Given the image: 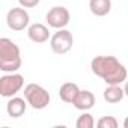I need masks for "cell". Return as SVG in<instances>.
<instances>
[{
  "mask_svg": "<svg viewBox=\"0 0 128 128\" xmlns=\"http://www.w3.org/2000/svg\"><path fill=\"white\" fill-rule=\"evenodd\" d=\"M92 72L107 84H120L126 82L128 71L114 56H96L90 62Z\"/></svg>",
  "mask_w": 128,
  "mask_h": 128,
  "instance_id": "6da1fadb",
  "label": "cell"
},
{
  "mask_svg": "<svg viewBox=\"0 0 128 128\" xmlns=\"http://www.w3.org/2000/svg\"><path fill=\"white\" fill-rule=\"evenodd\" d=\"M21 68V54L18 45L9 38L0 39V70L3 72H17Z\"/></svg>",
  "mask_w": 128,
  "mask_h": 128,
  "instance_id": "7a4b0ae2",
  "label": "cell"
},
{
  "mask_svg": "<svg viewBox=\"0 0 128 128\" xmlns=\"http://www.w3.org/2000/svg\"><path fill=\"white\" fill-rule=\"evenodd\" d=\"M24 98L35 110H42L50 104V94L36 83H29L24 88Z\"/></svg>",
  "mask_w": 128,
  "mask_h": 128,
  "instance_id": "3957f363",
  "label": "cell"
},
{
  "mask_svg": "<svg viewBox=\"0 0 128 128\" xmlns=\"http://www.w3.org/2000/svg\"><path fill=\"white\" fill-rule=\"evenodd\" d=\"M24 86V77L17 72H9L0 77V95L3 98H12Z\"/></svg>",
  "mask_w": 128,
  "mask_h": 128,
  "instance_id": "277c9868",
  "label": "cell"
},
{
  "mask_svg": "<svg viewBox=\"0 0 128 128\" xmlns=\"http://www.w3.org/2000/svg\"><path fill=\"white\" fill-rule=\"evenodd\" d=\"M72 45H74V36L66 29H59V32H56L50 39V47L56 54L68 53L72 48Z\"/></svg>",
  "mask_w": 128,
  "mask_h": 128,
  "instance_id": "5b68a950",
  "label": "cell"
},
{
  "mask_svg": "<svg viewBox=\"0 0 128 128\" xmlns=\"http://www.w3.org/2000/svg\"><path fill=\"white\" fill-rule=\"evenodd\" d=\"M30 23V17L27 14V11L21 6V8H12L8 15H6V24L9 29L15 30V32H21L26 27H29Z\"/></svg>",
  "mask_w": 128,
  "mask_h": 128,
  "instance_id": "8992f818",
  "label": "cell"
},
{
  "mask_svg": "<svg viewBox=\"0 0 128 128\" xmlns=\"http://www.w3.org/2000/svg\"><path fill=\"white\" fill-rule=\"evenodd\" d=\"M45 18H47V23H48L50 27L59 30V29H65L70 24L71 15H70V11L65 6H53L47 12Z\"/></svg>",
  "mask_w": 128,
  "mask_h": 128,
  "instance_id": "52a82bcc",
  "label": "cell"
},
{
  "mask_svg": "<svg viewBox=\"0 0 128 128\" xmlns=\"http://www.w3.org/2000/svg\"><path fill=\"white\" fill-rule=\"evenodd\" d=\"M27 36L30 41H33L35 44H42V42H47L48 38H50V32H48V27L41 24V23H35V24H30L29 29H27Z\"/></svg>",
  "mask_w": 128,
  "mask_h": 128,
  "instance_id": "ba28073f",
  "label": "cell"
},
{
  "mask_svg": "<svg viewBox=\"0 0 128 128\" xmlns=\"http://www.w3.org/2000/svg\"><path fill=\"white\" fill-rule=\"evenodd\" d=\"M27 101H24V98H18V96H12L8 104H6V112L11 118H21L24 113H26V108H27Z\"/></svg>",
  "mask_w": 128,
  "mask_h": 128,
  "instance_id": "9c48e42d",
  "label": "cell"
},
{
  "mask_svg": "<svg viewBox=\"0 0 128 128\" xmlns=\"http://www.w3.org/2000/svg\"><path fill=\"white\" fill-rule=\"evenodd\" d=\"M80 94V88L76 84V83H63L59 89V96L63 102H68V104H74V101L77 100Z\"/></svg>",
  "mask_w": 128,
  "mask_h": 128,
  "instance_id": "30bf717a",
  "label": "cell"
},
{
  "mask_svg": "<svg viewBox=\"0 0 128 128\" xmlns=\"http://www.w3.org/2000/svg\"><path fill=\"white\" fill-rule=\"evenodd\" d=\"M95 106V95L90 90H80L77 100L74 101V107L82 112H88Z\"/></svg>",
  "mask_w": 128,
  "mask_h": 128,
  "instance_id": "8fae6325",
  "label": "cell"
},
{
  "mask_svg": "<svg viewBox=\"0 0 128 128\" xmlns=\"http://www.w3.org/2000/svg\"><path fill=\"white\" fill-rule=\"evenodd\" d=\"M104 101L108 104H116L119 101H122V98L125 96V90L120 88V84H107L104 94Z\"/></svg>",
  "mask_w": 128,
  "mask_h": 128,
  "instance_id": "7c38bea8",
  "label": "cell"
},
{
  "mask_svg": "<svg viewBox=\"0 0 128 128\" xmlns=\"http://www.w3.org/2000/svg\"><path fill=\"white\" fill-rule=\"evenodd\" d=\"M89 9L96 17H104L112 11L110 0H89Z\"/></svg>",
  "mask_w": 128,
  "mask_h": 128,
  "instance_id": "4fadbf2b",
  "label": "cell"
},
{
  "mask_svg": "<svg viewBox=\"0 0 128 128\" xmlns=\"http://www.w3.org/2000/svg\"><path fill=\"white\" fill-rule=\"evenodd\" d=\"M94 125H95V119L88 112H84L83 114H80L78 119H77V122H76L77 128H94Z\"/></svg>",
  "mask_w": 128,
  "mask_h": 128,
  "instance_id": "5bb4252c",
  "label": "cell"
},
{
  "mask_svg": "<svg viewBox=\"0 0 128 128\" xmlns=\"http://www.w3.org/2000/svg\"><path fill=\"white\" fill-rule=\"evenodd\" d=\"M96 125H98L100 128H118L119 122H118V119L113 118V116H102V118L98 119Z\"/></svg>",
  "mask_w": 128,
  "mask_h": 128,
  "instance_id": "9a60e30c",
  "label": "cell"
},
{
  "mask_svg": "<svg viewBox=\"0 0 128 128\" xmlns=\"http://www.w3.org/2000/svg\"><path fill=\"white\" fill-rule=\"evenodd\" d=\"M39 2L41 0H18L20 6H23V8H35L39 5Z\"/></svg>",
  "mask_w": 128,
  "mask_h": 128,
  "instance_id": "2e32d148",
  "label": "cell"
},
{
  "mask_svg": "<svg viewBox=\"0 0 128 128\" xmlns=\"http://www.w3.org/2000/svg\"><path fill=\"white\" fill-rule=\"evenodd\" d=\"M124 90H125V95L128 96V80L125 82V86H124Z\"/></svg>",
  "mask_w": 128,
  "mask_h": 128,
  "instance_id": "e0dca14e",
  "label": "cell"
},
{
  "mask_svg": "<svg viewBox=\"0 0 128 128\" xmlns=\"http://www.w3.org/2000/svg\"><path fill=\"white\" fill-rule=\"evenodd\" d=\"M124 126H125V128H128V116H126V118H125V120H124Z\"/></svg>",
  "mask_w": 128,
  "mask_h": 128,
  "instance_id": "ac0fdd59",
  "label": "cell"
}]
</instances>
